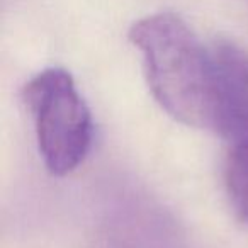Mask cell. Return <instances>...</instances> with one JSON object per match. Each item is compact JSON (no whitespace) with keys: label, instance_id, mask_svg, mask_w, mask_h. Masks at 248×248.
Masks as SVG:
<instances>
[{"label":"cell","instance_id":"obj_2","mask_svg":"<svg viewBox=\"0 0 248 248\" xmlns=\"http://www.w3.org/2000/svg\"><path fill=\"white\" fill-rule=\"evenodd\" d=\"M22 99L46 170L63 177L78 169L92 146L93 121L73 77L63 68L43 70L24 85Z\"/></svg>","mask_w":248,"mask_h":248},{"label":"cell","instance_id":"obj_4","mask_svg":"<svg viewBox=\"0 0 248 248\" xmlns=\"http://www.w3.org/2000/svg\"><path fill=\"white\" fill-rule=\"evenodd\" d=\"M224 186L234 213L248 224V138L231 146L224 163Z\"/></svg>","mask_w":248,"mask_h":248},{"label":"cell","instance_id":"obj_3","mask_svg":"<svg viewBox=\"0 0 248 248\" xmlns=\"http://www.w3.org/2000/svg\"><path fill=\"white\" fill-rule=\"evenodd\" d=\"M217 70L219 135L238 141L248 138V53L230 39L211 45Z\"/></svg>","mask_w":248,"mask_h":248},{"label":"cell","instance_id":"obj_1","mask_svg":"<svg viewBox=\"0 0 248 248\" xmlns=\"http://www.w3.org/2000/svg\"><path fill=\"white\" fill-rule=\"evenodd\" d=\"M129 39L141 53L150 90L162 109L186 126L219 133V85L211 46L170 12L140 19Z\"/></svg>","mask_w":248,"mask_h":248}]
</instances>
